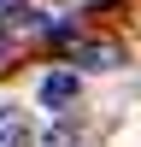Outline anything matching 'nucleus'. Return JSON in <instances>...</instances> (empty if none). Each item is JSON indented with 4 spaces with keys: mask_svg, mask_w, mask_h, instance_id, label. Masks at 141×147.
I'll use <instances>...</instances> for the list:
<instances>
[{
    "mask_svg": "<svg viewBox=\"0 0 141 147\" xmlns=\"http://www.w3.org/2000/svg\"><path fill=\"white\" fill-rule=\"evenodd\" d=\"M77 59H82V65H117L112 47H77Z\"/></svg>",
    "mask_w": 141,
    "mask_h": 147,
    "instance_id": "nucleus-2",
    "label": "nucleus"
},
{
    "mask_svg": "<svg viewBox=\"0 0 141 147\" xmlns=\"http://www.w3.org/2000/svg\"><path fill=\"white\" fill-rule=\"evenodd\" d=\"M0 141H12V147L23 141V124H18V118H6V112H0Z\"/></svg>",
    "mask_w": 141,
    "mask_h": 147,
    "instance_id": "nucleus-3",
    "label": "nucleus"
},
{
    "mask_svg": "<svg viewBox=\"0 0 141 147\" xmlns=\"http://www.w3.org/2000/svg\"><path fill=\"white\" fill-rule=\"evenodd\" d=\"M70 100H77V77H70V71L41 77V106H70Z\"/></svg>",
    "mask_w": 141,
    "mask_h": 147,
    "instance_id": "nucleus-1",
    "label": "nucleus"
},
{
    "mask_svg": "<svg viewBox=\"0 0 141 147\" xmlns=\"http://www.w3.org/2000/svg\"><path fill=\"white\" fill-rule=\"evenodd\" d=\"M47 147H77V136H65V129H59V136H47Z\"/></svg>",
    "mask_w": 141,
    "mask_h": 147,
    "instance_id": "nucleus-4",
    "label": "nucleus"
}]
</instances>
